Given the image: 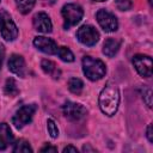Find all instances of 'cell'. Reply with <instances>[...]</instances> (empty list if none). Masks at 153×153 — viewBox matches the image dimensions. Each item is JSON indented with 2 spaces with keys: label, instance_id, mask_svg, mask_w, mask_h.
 Returning <instances> with one entry per match:
<instances>
[{
  "label": "cell",
  "instance_id": "21",
  "mask_svg": "<svg viewBox=\"0 0 153 153\" xmlns=\"http://www.w3.org/2000/svg\"><path fill=\"white\" fill-rule=\"evenodd\" d=\"M47 129H48V131H49V134H50V136L51 137H57V135H59V129H57V126H56V123L53 121V120H48L47 121Z\"/></svg>",
  "mask_w": 153,
  "mask_h": 153
},
{
  "label": "cell",
  "instance_id": "14",
  "mask_svg": "<svg viewBox=\"0 0 153 153\" xmlns=\"http://www.w3.org/2000/svg\"><path fill=\"white\" fill-rule=\"evenodd\" d=\"M120 45H121V42L117 41V39H114V38H108L104 44H103V53L109 56V57H112L117 54L118 49H120Z\"/></svg>",
  "mask_w": 153,
  "mask_h": 153
},
{
  "label": "cell",
  "instance_id": "22",
  "mask_svg": "<svg viewBox=\"0 0 153 153\" xmlns=\"http://www.w3.org/2000/svg\"><path fill=\"white\" fill-rule=\"evenodd\" d=\"M116 6L121 11H128L131 8L133 4L130 0H116Z\"/></svg>",
  "mask_w": 153,
  "mask_h": 153
},
{
  "label": "cell",
  "instance_id": "4",
  "mask_svg": "<svg viewBox=\"0 0 153 153\" xmlns=\"http://www.w3.org/2000/svg\"><path fill=\"white\" fill-rule=\"evenodd\" d=\"M0 33L6 41H14L18 36V29L6 11H0Z\"/></svg>",
  "mask_w": 153,
  "mask_h": 153
},
{
  "label": "cell",
  "instance_id": "6",
  "mask_svg": "<svg viewBox=\"0 0 153 153\" xmlns=\"http://www.w3.org/2000/svg\"><path fill=\"white\" fill-rule=\"evenodd\" d=\"M76 38L85 45H94L99 39V32L92 25H82L76 31Z\"/></svg>",
  "mask_w": 153,
  "mask_h": 153
},
{
  "label": "cell",
  "instance_id": "9",
  "mask_svg": "<svg viewBox=\"0 0 153 153\" xmlns=\"http://www.w3.org/2000/svg\"><path fill=\"white\" fill-rule=\"evenodd\" d=\"M62 111H63V115L71 121H79L84 118L87 114V110L81 104L73 103V102L65 103L62 106Z\"/></svg>",
  "mask_w": 153,
  "mask_h": 153
},
{
  "label": "cell",
  "instance_id": "16",
  "mask_svg": "<svg viewBox=\"0 0 153 153\" xmlns=\"http://www.w3.org/2000/svg\"><path fill=\"white\" fill-rule=\"evenodd\" d=\"M82 88H84V82L79 78H71L68 80V90L72 93L79 94V93H81Z\"/></svg>",
  "mask_w": 153,
  "mask_h": 153
},
{
  "label": "cell",
  "instance_id": "26",
  "mask_svg": "<svg viewBox=\"0 0 153 153\" xmlns=\"http://www.w3.org/2000/svg\"><path fill=\"white\" fill-rule=\"evenodd\" d=\"M66 152H73V153H76L78 149H76L75 147H73V146H67V147L63 148V153H66Z\"/></svg>",
  "mask_w": 153,
  "mask_h": 153
},
{
  "label": "cell",
  "instance_id": "12",
  "mask_svg": "<svg viewBox=\"0 0 153 153\" xmlns=\"http://www.w3.org/2000/svg\"><path fill=\"white\" fill-rule=\"evenodd\" d=\"M8 69L19 76H24L25 75V61L23 56L17 55V54L11 55L8 60Z\"/></svg>",
  "mask_w": 153,
  "mask_h": 153
},
{
  "label": "cell",
  "instance_id": "28",
  "mask_svg": "<svg viewBox=\"0 0 153 153\" xmlns=\"http://www.w3.org/2000/svg\"><path fill=\"white\" fill-rule=\"evenodd\" d=\"M94 1H105V0H94Z\"/></svg>",
  "mask_w": 153,
  "mask_h": 153
},
{
  "label": "cell",
  "instance_id": "19",
  "mask_svg": "<svg viewBox=\"0 0 153 153\" xmlns=\"http://www.w3.org/2000/svg\"><path fill=\"white\" fill-rule=\"evenodd\" d=\"M57 55L65 62H72V61H74V55H73V53L67 47H59Z\"/></svg>",
  "mask_w": 153,
  "mask_h": 153
},
{
  "label": "cell",
  "instance_id": "17",
  "mask_svg": "<svg viewBox=\"0 0 153 153\" xmlns=\"http://www.w3.org/2000/svg\"><path fill=\"white\" fill-rule=\"evenodd\" d=\"M16 5L23 14H26L33 8L35 0H16Z\"/></svg>",
  "mask_w": 153,
  "mask_h": 153
},
{
  "label": "cell",
  "instance_id": "2",
  "mask_svg": "<svg viewBox=\"0 0 153 153\" xmlns=\"http://www.w3.org/2000/svg\"><path fill=\"white\" fill-rule=\"evenodd\" d=\"M82 71L84 74L92 81L99 80L105 75L106 67L103 61L93 59L91 56H85L82 59Z\"/></svg>",
  "mask_w": 153,
  "mask_h": 153
},
{
  "label": "cell",
  "instance_id": "7",
  "mask_svg": "<svg viewBox=\"0 0 153 153\" xmlns=\"http://www.w3.org/2000/svg\"><path fill=\"white\" fill-rule=\"evenodd\" d=\"M97 22L105 32H114L118 27L117 18L106 10H99L97 12Z\"/></svg>",
  "mask_w": 153,
  "mask_h": 153
},
{
  "label": "cell",
  "instance_id": "20",
  "mask_svg": "<svg viewBox=\"0 0 153 153\" xmlns=\"http://www.w3.org/2000/svg\"><path fill=\"white\" fill-rule=\"evenodd\" d=\"M13 152H23V153H27V152H32L31 146L29 145V142L24 139H20L17 141V143L13 147Z\"/></svg>",
  "mask_w": 153,
  "mask_h": 153
},
{
  "label": "cell",
  "instance_id": "3",
  "mask_svg": "<svg viewBox=\"0 0 153 153\" xmlns=\"http://www.w3.org/2000/svg\"><path fill=\"white\" fill-rule=\"evenodd\" d=\"M62 17H63V26L65 29H69L71 26L76 25L82 16H84V11L81 8V6H79L78 4H67L62 7Z\"/></svg>",
  "mask_w": 153,
  "mask_h": 153
},
{
  "label": "cell",
  "instance_id": "1",
  "mask_svg": "<svg viewBox=\"0 0 153 153\" xmlns=\"http://www.w3.org/2000/svg\"><path fill=\"white\" fill-rule=\"evenodd\" d=\"M120 105V91L116 84L108 82L99 94V108L103 114L112 116Z\"/></svg>",
  "mask_w": 153,
  "mask_h": 153
},
{
  "label": "cell",
  "instance_id": "5",
  "mask_svg": "<svg viewBox=\"0 0 153 153\" xmlns=\"http://www.w3.org/2000/svg\"><path fill=\"white\" fill-rule=\"evenodd\" d=\"M37 110V106L35 104H27V105H23L13 116L12 118V123L14 124L16 128L20 129L24 126H26L29 122H31L35 112Z\"/></svg>",
  "mask_w": 153,
  "mask_h": 153
},
{
  "label": "cell",
  "instance_id": "18",
  "mask_svg": "<svg viewBox=\"0 0 153 153\" xmlns=\"http://www.w3.org/2000/svg\"><path fill=\"white\" fill-rule=\"evenodd\" d=\"M4 90H5V93L7 96H10V97H14V96H17L19 93V90H18V87L16 85V81L12 78H10V79L6 80V84H5V88Z\"/></svg>",
  "mask_w": 153,
  "mask_h": 153
},
{
  "label": "cell",
  "instance_id": "8",
  "mask_svg": "<svg viewBox=\"0 0 153 153\" xmlns=\"http://www.w3.org/2000/svg\"><path fill=\"white\" fill-rule=\"evenodd\" d=\"M133 65L141 76L143 78L152 76V59L149 56L137 54L133 57Z\"/></svg>",
  "mask_w": 153,
  "mask_h": 153
},
{
  "label": "cell",
  "instance_id": "15",
  "mask_svg": "<svg viewBox=\"0 0 153 153\" xmlns=\"http://www.w3.org/2000/svg\"><path fill=\"white\" fill-rule=\"evenodd\" d=\"M41 67H42L43 72L45 74L50 75L53 79H59L60 78L61 72H60V69L56 67V65L53 61H50V60H43L42 63H41Z\"/></svg>",
  "mask_w": 153,
  "mask_h": 153
},
{
  "label": "cell",
  "instance_id": "24",
  "mask_svg": "<svg viewBox=\"0 0 153 153\" xmlns=\"http://www.w3.org/2000/svg\"><path fill=\"white\" fill-rule=\"evenodd\" d=\"M57 148L54 147V146H50V145H45L44 147L41 148V152H56Z\"/></svg>",
  "mask_w": 153,
  "mask_h": 153
},
{
  "label": "cell",
  "instance_id": "25",
  "mask_svg": "<svg viewBox=\"0 0 153 153\" xmlns=\"http://www.w3.org/2000/svg\"><path fill=\"white\" fill-rule=\"evenodd\" d=\"M147 139L149 142H153V135H152V124H148L147 127Z\"/></svg>",
  "mask_w": 153,
  "mask_h": 153
},
{
  "label": "cell",
  "instance_id": "11",
  "mask_svg": "<svg viewBox=\"0 0 153 153\" xmlns=\"http://www.w3.org/2000/svg\"><path fill=\"white\" fill-rule=\"evenodd\" d=\"M33 27L38 32H43V33L51 32L53 25H51V20L49 18V16L44 12L36 13L33 17Z\"/></svg>",
  "mask_w": 153,
  "mask_h": 153
},
{
  "label": "cell",
  "instance_id": "13",
  "mask_svg": "<svg viewBox=\"0 0 153 153\" xmlns=\"http://www.w3.org/2000/svg\"><path fill=\"white\" fill-rule=\"evenodd\" d=\"M13 142V134L6 123H0V151L6 149Z\"/></svg>",
  "mask_w": 153,
  "mask_h": 153
},
{
  "label": "cell",
  "instance_id": "10",
  "mask_svg": "<svg viewBox=\"0 0 153 153\" xmlns=\"http://www.w3.org/2000/svg\"><path fill=\"white\" fill-rule=\"evenodd\" d=\"M33 44H35V47L37 49H39L41 51H43L45 54H49V55L57 54L59 47H57V44L51 38L43 37V36H37L33 39Z\"/></svg>",
  "mask_w": 153,
  "mask_h": 153
},
{
  "label": "cell",
  "instance_id": "23",
  "mask_svg": "<svg viewBox=\"0 0 153 153\" xmlns=\"http://www.w3.org/2000/svg\"><path fill=\"white\" fill-rule=\"evenodd\" d=\"M142 98H143L145 103L147 104V106H148V108H152V90H151V88L143 87Z\"/></svg>",
  "mask_w": 153,
  "mask_h": 153
},
{
  "label": "cell",
  "instance_id": "27",
  "mask_svg": "<svg viewBox=\"0 0 153 153\" xmlns=\"http://www.w3.org/2000/svg\"><path fill=\"white\" fill-rule=\"evenodd\" d=\"M4 54H5L4 47H2V45H0V68H1V63H2V60H4Z\"/></svg>",
  "mask_w": 153,
  "mask_h": 153
}]
</instances>
